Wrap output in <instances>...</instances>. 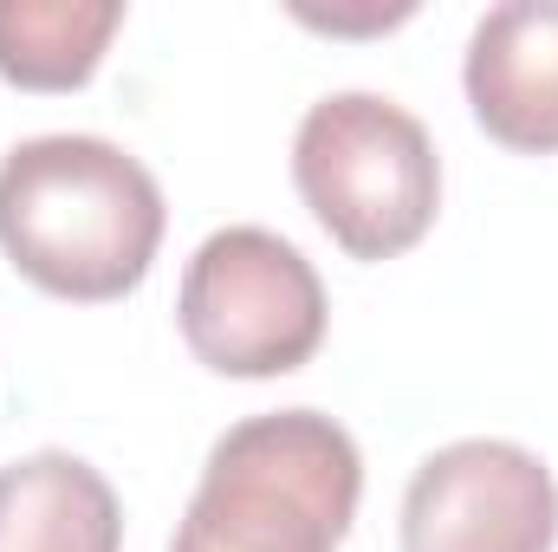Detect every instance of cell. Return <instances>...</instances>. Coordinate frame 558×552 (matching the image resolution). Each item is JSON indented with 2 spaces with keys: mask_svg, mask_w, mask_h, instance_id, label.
<instances>
[{
  "mask_svg": "<svg viewBox=\"0 0 558 552\" xmlns=\"http://www.w3.org/2000/svg\"><path fill=\"white\" fill-rule=\"evenodd\" d=\"M162 189L105 137H26L0 156V248L52 299H124L162 248Z\"/></svg>",
  "mask_w": 558,
  "mask_h": 552,
  "instance_id": "cell-1",
  "label": "cell"
},
{
  "mask_svg": "<svg viewBox=\"0 0 558 552\" xmlns=\"http://www.w3.org/2000/svg\"><path fill=\"white\" fill-rule=\"evenodd\" d=\"M364 494V455L344 422L274 410L234 422L169 552H338Z\"/></svg>",
  "mask_w": 558,
  "mask_h": 552,
  "instance_id": "cell-2",
  "label": "cell"
},
{
  "mask_svg": "<svg viewBox=\"0 0 558 552\" xmlns=\"http://www.w3.org/2000/svg\"><path fill=\"white\" fill-rule=\"evenodd\" d=\"M292 182L351 261L410 254L441 208V163L422 118L377 92H331L299 118Z\"/></svg>",
  "mask_w": 558,
  "mask_h": 552,
  "instance_id": "cell-3",
  "label": "cell"
},
{
  "mask_svg": "<svg viewBox=\"0 0 558 552\" xmlns=\"http://www.w3.org/2000/svg\"><path fill=\"white\" fill-rule=\"evenodd\" d=\"M175 325L221 377H286L325 345V286L274 228H215L189 254Z\"/></svg>",
  "mask_w": 558,
  "mask_h": 552,
  "instance_id": "cell-4",
  "label": "cell"
},
{
  "mask_svg": "<svg viewBox=\"0 0 558 552\" xmlns=\"http://www.w3.org/2000/svg\"><path fill=\"white\" fill-rule=\"evenodd\" d=\"M553 540L558 481L520 442L468 435L410 475L403 552H553Z\"/></svg>",
  "mask_w": 558,
  "mask_h": 552,
  "instance_id": "cell-5",
  "label": "cell"
},
{
  "mask_svg": "<svg viewBox=\"0 0 558 552\" xmlns=\"http://www.w3.org/2000/svg\"><path fill=\"white\" fill-rule=\"evenodd\" d=\"M468 105L481 131L507 149L553 156L558 149V0H507L487 7L468 65Z\"/></svg>",
  "mask_w": 558,
  "mask_h": 552,
  "instance_id": "cell-6",
  "label": "cell"
},
{
  "mask_svg": "<svg viewBox=\"0 0 558 552\" xmlns=\"http://www.w3.org/2000/svg\"><path fill=\"white\" fill-rule=\"evenodd\" d=\"M0 552H124V507L85 455H20L0 468Z\"/></svg>",
  "mask_w": 558,
  "mask_h": 552,
  "instance_id": "cell-7",
  "label": "cell"
},
{
  "mask_svg": "<svg viewBox=\"0 0 558 552\" xmlns=\"http://www.w3.org/2000/svg\"><path fill=\"white\" fill-rule=\"evenodd\" d=\"M118 26V0H0V79L20 92H78Z\"/></svg>",
  "mask_w": 558,
  "mask_h": 552,
  "instance_id": "cell-8",
  "label": "cell"
},
{
  "mask_svg": "<svg viewBox=\"0 0 558 552\" xmlns=\"http://www.w3.org/2000/svg\"><path fill=\"white\" fill-rule=\"evenodd\" d=\"M299 20H305V26H325V33H364V26H397V20H410V7H390V13H312V7H299Z\"/></svg>",
  "mask_w": 558,
  "mask_h": 552,
  "instance_id": "cell-9",
  "label": "cell"
}]
</instances>
